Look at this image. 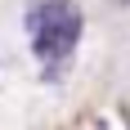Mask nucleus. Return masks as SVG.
<instances>
[{
	"label": "nucleus",
	"instance_id": "f257e3e1",
	"mask_svg": "<svg viewBox=\"0 0 130 130\" xmlns=\"http://www.w3.org/2000/svg\"><path fill=\"white\" fill-rule=\"evenodd\" d=\"M81 18L76 0H36L27 9V36H31V54L45 63V81H58L67 76V63L76 54V40H81Z\"/></svg>",
	"mask_w": 130,
	"mask_h": 130
}]
</instances>
